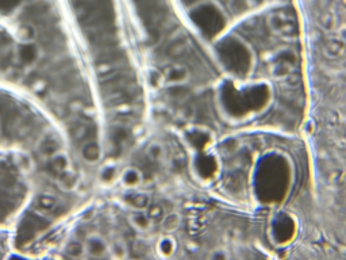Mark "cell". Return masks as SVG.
I'll use <instances>...</instances> for the list:
<instances>
[{"mask_svg": "<svg viewBox=\"0 0 346 260\" xmlns=\"http://www.w3.org/2000/svg\"><path fill=\"white\" fill-rule=\"evenodd\" d=\"M86 256L93 259H105L110 256V246L105 238L97 234H91L86 242Z\"/></svg>", "mask_w": 346, "mask_h": 260, "instance_id": "7a4b0ae2", "label": "cell"}, {"mask_svg": "<svg viewBox=\"0 0 346 260\" xmlns=\"http://www.w3.org/2000/svg\"><path fill=\"white\" fill-rule=\"evenodd\" d=\"M119 180L122 186L127 190H135L137 187L141 186L144 176L142 172L135 167H127L120 172Z\"/></svg>", "mask_w": 346, "mask_h": 260, "instance_id": "3957f363", "label": "cell"}, {"mask_svg": "<svg viewBox=\"0 0 346 260\" xmlns=\"http://www.w3.org/2000/svg\"><path fill=\"white\" fill-rule=\"evenodd\" d=\"M110 256L115 259H125L127 256V248L123 242H115L110 247Z\"/></svg>", "mask_w": 346, "mask_h": 260, "instance_id": "8fae6325", "label": "cell"}, {"mask_svg": "<svg viewBox=\"0 0 346 260\" xmlns=\"http://www.w3.org/2000/svg\"><path fill=\"white\" fill-rule=\"evenodd\" d=\"M116 176L115 167H106L101 170L100 174V180L103 183H111Z\"/></svg>", "mask_w": 346, "mask_h": 260, "instance_id": "7c38bea8", "label": "cell"}, {"mask_svg": "<svg viewBox=\"0 0 346 260\" xmlns=\"http://www.w3.org/2000/svg\"><path fill=\"white\" fill-rule=\"evenodd\" d=\"M188 79H190V71L184 65H175L165 75V82L168 84H173V86L184 84L186 82H188Z\"/></svg>", "mask_w": 346, "mask_h": 260, "instance_id": "5b68a950", "label": "cell"}, {"mask_svg": "<svg viewBox=\"0 0 346 260\" xmlns=\"http://www.w3.org/2000/svg\"><path fill=\"white\" fill-rule=\"evenodd\" d=\"M176 247H177V244L171 236L161 237L160 242L157 243V251L162 257H171L175 253Z\"/></svg>", "mask_w": 346, "mask_h": 260, "instance_id": "ba28073f", "label": "cell"}, {"mask_svg": "<svg viewBox=\"0 0 346 260\" xmlns=\"http://www.w3.org/2000/svg\"><path fill=\"white\" fill-rule=\"evenodd\" d=\"M129 222L135 231L145 233V232H149L152 229L153 219L150 218L146 210H134V213L129 217Z\"/></svg>", "mask_w": 346, "mask_h": 260, "instance_id": "277c9868", "label": "cell"}, {"mask_svg": "<svg viewBox=\"0 0 346 260\" xmlns=\"http://www.w3.org/2000/svg\"><path fill=\"white\" fill-rule=\"evenodd\" d=\"M126 203L134 210H146L150 206V198L148 194L135 193L126 198Z\"/></svg>", "mask_w": 346, "mask_h": 260, "instance_id": "8992f818", "label": "cell"}, {"mask_svg": "<svg viewBox=\"0 0 346 260\" xmlns=\"http://www.w3.org/2000/svg\"><path fill=\"white\" fill-rule=\"evenodd\" d=\"M162 225H164V229L167 232H173L176 231L180 225V216L176 214V213H171L162 218Z\"/></svg>", "mask_w": 346, "mask_h": 260, "instance_id": "30bf717a", "label": "cell"}, {"mask_svg": "<svg viewBox=\"0 0 346 260\" xmlns=\"http://www.w3.org/2000/svg\"><path fill=\"white\" fill-rule=\"evenodd\" d=\"M67 256L72 259H78V257L86 256V243L78 242V240H71L67 243V246L64 248Z\"/></svg>", "mask_w": 346, "mask_h": 260, "instance_id": "52a82bcc", "label": "cell"}, {"mask_svg": "<svg viewBox=\"0 0 346 260\" xmlns=\"http://www.w3.org/2000/svg\"><path fill=\"white\" fill-rule=\"evenodd\" d=\"M200 155L195 157L194 160V170L196 175L201 180H212L218 175V160L212 157L209 153H203L205 151L200 149Z\"/></svg>", "mask_w": 346, "mask_h": 260, "instance_id": "6da1fadb", "label": "cell"}, {"mask_svg": "<svg viewBox=\"0 0 346 260\" xmlns=\"http://www.w3.org/2000/svg\"><path fill=\"white\" fill-rule=\"evenodd\" d=\"M146 155L149 156V159H152L153 161H162L167 156V151H165V146L161 142H152V144L148 146L146 149Z\"/></svg>", "mask_w": 346, "mask_h": 260, "instance_id": "9c48e42d", "label": "cell"}]
</instances>
